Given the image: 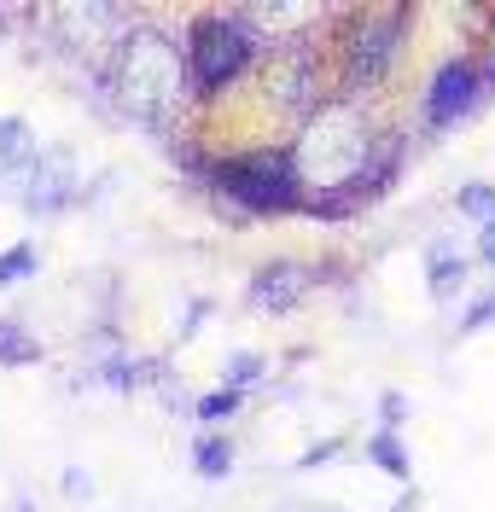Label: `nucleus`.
I'll use <instances>...</instances> for the list:
<instances>
[{
  "label": "nucleus",
  "mask_w": 495,
  "mask_h": 512,
  "mask_svg": "<svg viewBox=\"0 0 495 512\" xmlns=\"http://www.w3.org/2000/svg\"><path fill=\"white\" fill-rule=\"evenodd\" d=\"M35 268H41V256H35V245H30V239L6 245V251H0V286H18V280H30Z\"/></svg>",
  "instance_id": "13"
},
{
  "label": "nucleus",
  "mask_w": 495,
  "mask_h": 512,
  "mask_svg": "<svg viewBox=\"0 0 495 512\" xmlns=\"http://www.w3.org/2000/svg\"><path fill=\"white\" fill-rule=\"evenodd\" d=\"M0 361H6V367H30V361H41V344H35L18 320H0Z\"/></svg>",
  "instance_id": "11"
},
{
  "label": "nucleus",
  "mask_w": 495,
  "mask_h": 512,
  "mask_svg": "<svg viewBox=\"0 0 495 512\" xmlns=\"http://www.w3.org/2000/svg\"><path fill=\"white\" fill-rule=\"evenodd\" d=\"M222 192H228L239 210L251 216H286V210H303L309 192H303V169H297L292 152H251V158L222 163Z\"/></svg>",
  "instance_id": "1"
},
{
  "label": "nucleus",
  "mask_w": 495,
  "mask_h": 512,
  "mask_svg": "<svg viewBox=\"0 0 495 512\" xmlns=\"http://www.w3.org/2000/svg\"><path fill=\"white\" fill-rule=\"evenodd\" d=\"M332 454H338V443H315L303 460H297V466H321V460H332Z\"/></svg>",
  "instance_id": "18"
},
{
  "label": "nucleus",
  "mask_w": 495,
  "mask_h": 512,
  "mask_svg": "<svg viewBox=\"0 0 495 512\" xmlns=\"http://www.w3.org/2000/svg\"><path fill=\"white\" fill-rule=\"evenodd\" d=\"M490 82H495V64H490Z\"/></svg>",
  "instance_id": "21"
},
{
  "label": "nucleus",
  "mask_w": 495,
  "mask_h": 512,
  "mask_svg": "<svg viewBox=\"0 0 495 512\" xmlns=\"http://www.w3.org/2000/svg\"><path fill=\"white\" fill-rule=\"evenodd\" d=\"M309 286H315V280H309V268H297V262H268L263 274L251 280L245 297H251V309H257V315H292Z\"/></svg>",
  "instance_id": "6"
},
{
  "label": "nucleus",
  "mask_w": 495,
  "mask_h": 512,
  "mask_svg": "<svg viewBox=\"0 0 495 512\" xmlns=\"http://www.w3.org/2000/svg\"><path fill=\"white\" fill-rule=\"evenodd\" d=\"M426 280H431V297H455V286L466 280V251H455L449 239H437V245H431Z\"/></svg>",
  "instance_id": "8"
},
{
  "label": "nucleus",
  "mask_w": 495,
  "mask_h": 512,
  "mask_svg": "<svg viewBox=\"0 0 495 512\" xmlns=\"http://www.w3.org/2000/svg\"><path fill=\"white\" fill-rule=\"evenodd\" d=\"M239 408H245V396H239V390H228V384H222V390H210V396H198V402H193V414H198V419H233Z\"/></svg>",
  "instance_id": "15"
},
{
  "label": "nucleus",
  "mask_w": 495,
  "mask_h": 512,
  "mask_svg": "<svg viewBox=\"0 0 495 512\" xmlns=\"http://www.w3.org/2000/svg\"><path fill=\"white\" fill-rule=\"evenodd\" d=\"M402 12L396 18H367L362 30L350 35V82H379L391 70L396 47H402Z\"/></svg>",
  "instance_id": "5"
},
{
  "label": "nucleus",
  "mask_w": 495,
  "mask_h": 512,
  "mask_svg": "<svg viewBox=\"0 0 495 512\" xmlns=\"http://www.w3.org/2000/svg\"><path fill=\"white\" fill-rule=\"evenodd\" d=\"M455 204H461V216H472L484 233H495V187L490 181H466Z\"/></svg>",
  "instance_id": "12"
},
{
  "label": "nucleus",
  "mask_w": 495,
  "mask_h": 512,
  "mask_svg": "<svg viewBox=\"0 0 495 512\" xmlns=\"http://www.w3.org/2000/svg\"><path fill=\"white\" fill-rule=\"evenodd\" d=\"M367 454H373V466H385L391 478H408V472H414L408 454H402V443H396V431H379V437L367 443Z\"/></svg>",
  "instance_id": "14"
},
{
  "label": "nucleus",
  "mask_w": 495,
  "mask_h": 512,
  "mask_svg": "<svg viewBox=\"0 0 495 512\" xmlns=\"http://www.w3.org/2000/svg\"><path fill=\"white\" fill-rule=\"evenodd\" d=\"M478 251H484V262L495 268V233H484V239H478Z\"/></svg>",
  "instance_id": "20"
},
{
  "label": "nucleus",
  "mask_w": 495,
  "mask_h": 512,
  "mask_svg": "<svg viewBox=\"0 0 495 512\" xmlns=\"http://www.w3.org/2000/svg\"><path fill=\"white\" fill-rule=\"evenodd\" d=\"M70 198H76V181H70V169H41V158H35V169H30V192H24V204L30 210H65Z\"/></svg>",
  "instance_id": "7"
},
{
  "label": "nucleus",
  "mask_w": 495,
  "mask_h": 512,
  "mask_svg": "<svg viewBox=\"0 0 495 512\" xmlns=\"http://www.w3.org/2000/svg\"><path fill=\"white\" fill-rule=\"evenodd\" d=\"M0 158L12 163V169H24V175H30L35 158H41L35 140H30V128L18 123V117H0Z\"/></svg>",
  "instance_id": "9"
},
{
  "label": "nucleus",
  "mask_w": 495,
  "mask_h": 512,
  "mask_svg": "<svg viewBox=\"0 0 495 512\" xmlns=\"http://www.w3.org/2000/svg\"><path fill=\"white\" fill-rule=\"evenodd\" d=\"M251 30L239 24V18H198L193 35H187V70L198 76V88L204 94H216V88H228L245 76V64H251Z\"/></svg>",
  "instance_id": "3"
},
{
  "label": "nucleus",
  "mask_w": 495,
  "mask_h": 512,
  "mask_svg": "<svg viewBox=\"0 0 495 512\" xmlns=\"http://www.w3.org/2000/svg\"><path fill=\"white\" fill-rule=\"evenodd\" d=\"M490 320H495V291L472 303V315H461V332H478V326H490Z\"/></svg>",
  "instance_id": "17"
},
{
  "label": "nucleus",
  "mask_w": 495,
  "mask_h": 512,
  "mask_svg": "<svg viewBox=\"0 0 495 512\" xmlns=\"http://www.w3.org/2000/svg\"><path fill=\"white\" fill-rule=\"evenodd\" d=\"M257 379H263V355H233L228 373H222V384L239 390V396H245V384H257Z\"/></svg>",
  "instance_id": "16"
},
{
  "label": "nucleus",
  "mask_w": 495,
  "mask_h": 512,
  "mask_svg": "<svg viewBox=\"0 0 495 512\" xmlns=\"http://www.w3.org/2000/svg\"><path fill=\"white\" fill-rule=\"evenodd\" d=\"M472 105H478V70H472V64H443L426 88V123L455 128Z\"/></svg>",
  "instance_id": "4"
},
{
  "label": "nucleus",
  "mask_w": 495,
  "mask_h": 512,
  "mask_svg": "<svg viewBox=\"0 0 495 512\" xmlns=\"http://www.w3.org/2000/svg\"><path fill=\"white\" fill-rule=\"evenodd\" d=\"M396 419H402V396L391 390V396H385V431H396Z\"/></svg>",
  "instance_id": "19"
},
{
  "label": "nucleus",
  "mask_w": 495,
  "mask_h": 512,
  "mask_svg": "<svg viewBox=\"0 0 495 512\" xmlns=\"http://www.w3.org/2000/svg\"><path fill=\"white\" fill-rule=\"evenodd\" d=\"M123 94L140 117H158L181 99V59L164 35H134L123 47Z\"/></svg>",
  "instance_id": "2"
},
{
  "label": "nucleus",
  "mask_w": 495,
  "mask_h": 512,
  "mask_svg": "<svg viewBox=\"0 0 495 512\" xmlns=\"http://www.w3.org/2000/svg\"><path fill=\"white\" fill-rule=\"evenodd\" d=\"M193 472L198 478H210V483H222L233 472V443L228 437H204V443L193 448Z\"/></svg>",
  "instance_id": "10"
}]
</instances>
